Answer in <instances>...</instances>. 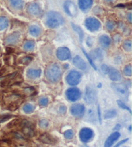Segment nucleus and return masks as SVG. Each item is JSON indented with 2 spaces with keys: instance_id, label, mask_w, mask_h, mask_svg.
Returning <instances> with one entry per match:
<instances>
[{
  "instance_id": "obj_1",
  "label": "nucleus",
  "mask_w": 132,
  "mask_h": 147,
  "mask_svg": "<svg viewBox=\"0 0 132 147\" xmlns=\"http://www.w3.org/2000/svg\"><path fill=\"white\" fill-rule=\"evenodd\" d=\"M63 23H64V18L59 12L51 11L46 14V24L49 28H57Z\"/></svg>"
},
{
  "instance_id": "obj_2",
  "label": "nucleus",
  "mask_w": 132,
  "mask_h": 147,
  "mask_svg": "<svg viewBox=\"0 0 132 147\" xmlns=\"http://www.w3.org/2000/svg\"><path fill=\"white\" fill-rule=\"evenodd\" d=\"M61 69L57 63L52 64L47 67L45 71L46 78L49 81L52 83H56L59 81L61 77Z\"/></svg>"
},
{
  "instance_id": "obj_3",
  "label": "nucleus",
  "mask_w": 132,
  "mask_h": 147,
  "mask_svg": "<svg viewBox=\"0 0 132 147\" xmlns=\"http://www.w3.org/2000/svg\"><path fill=\"white\" fill-rule=\"evenodd\" d=\"M112 88L116 94L124 100H126L129 96V91L127 86L122 83H112Z\"/></svg>"
},
{
  "instance_id": "obj_4",
  "label": "nucleus",
  "mask_w": 132,
  "mask_h": 147,
  "mask_svg": "<svg viewBox=\"0 0 132 147\" xmlns=\"http://www.w3.org/2000/svg\"><path fill=\"white\" fill-rule=\"evenodd\" d=\"M81 74L77 71L75 70H72L68 74L66 78L67 82L68 85L71 86H75L78 85L81 81Z\"/></svg>"
},
{
  "instance_id": "obj_5",
  "label": "nucleus",
  "mask_w": 132,
  "mask_h": 147,
  "mask_svg": "<svg viewBox=\"0 0 132 147\" xmlns=\"http://www.w3.org/2000/svg\"><path fill=\"white\" fill-rule=\"evenodd\" d=\"M84 99L86 103L88 104H93L96 103L97 99L96 90L91 86H87L85 89Z\"/></svg>"
},
{
  "instance_id": "obj_6",
  "label": "nucleus",
  "mask_w": 132,
  "mask_h": 147,
  "mask_svg": "<svg viewBox=\"0 0 132 147\" xmlns=\"http://www.w3.org/2000/svg\"><path fill=\"white\" fill-rule=\"evenodd\" d=\"M85 26L87 29L91 32L98 30L101 27V23L94 18H88L85 20Z\"/></svg>"
},
{
  "instance_id": "obj_7",
  "label": "nucleus",
  "mask_w": 132,
  "mask_h": 147,
  "mask_svg": "<svg viewBox=\"0 0 132 147\" xmlns=\"http://www.w3.org/2000/svg\"><path fill=\"white\" fill-rule=\"evenodd\" d=\"M81 93L79 89L76 87L70 88L66 92V96L68 100L72 102L77 101L81 98Z\"/></svg>"
},
{
  "instance_id": "obj_8",
  "label": "nucleus",
  "mask_w": 132,
  "mask_h": 147,
  "mask_svg": "<svg viewBox=\"0 0 132 147\" xmlns=\"http://www.w3.org/2000/svg\"><path fill=\"white\" fill-rule=\"evenodd\" d=\"M94 137V132L90 128H84L79 132L80 140L84 143H88Z\"/></svg>"
},
{
  "instance_id": "obj_9",
  "label": "nucleus",
  "mask_w": 132,
  "mask_h": 147,
  "mask_svg": "<svg viewBox=\"0 0 132 147\" xmlns=\"http://www.w3.org/2000/svg\"><path fill=\"white\" fill-rule=\"evenodd\" d=\"M64 9L67 14L70 16H75L77 14V8H76L74 3L70 0H67L64 3Z\"/></svg>"
},
{
  "instance_id": "obj_10",
  "label": "nucleus",
  "mask_w": 132,
  "mask_h": 147,
  "mask_svg": "<svg viewBox=\"0 0 132 147\" xmlns=\"http://www.w3.org/2000/svg\"><path fill=\"white\" fill-rule=\"evenodd\" d=\"M56 56L57 58L61 61H65V60L70 59L71 56L70 51L67 47H59L57 51Z\"/></svg>"
},
{
  "instance_id": "obj_11",
  "label": "nucleus",
  "mask_w": 132,
  "mask_h": 147,
  "mask_svg": "<svg viewBox=\"0 0 132 147\" xmlns=\"http://www.w3.org/2000/svg\"><path fill=\"white\" fill-rule=\"evenodd\" d=\"M85 111V107L82 104H75L71 107L70 112L75 117L83 116Z\"/></svg>"
},
{
  "instance_id": "obj_12",
  "label": "nucleus",
  "mask_w": 132,
  "mask_h": 147,
  "mask_svg": "<svg viewBox=\"0 0 132 147\" xmlns=\"http://www.w3.org/2000/svg\"><path fill=\"white\" fill-rule=\"evenodd\" d=\"M27 11L29 14L35 16L41 14V8L37 3H32L29 4L27 7Z\"/></svg>"
},
{
  "instance_id": "obj_13",
  "label": "nucleus",
  "mask_w": 132,
  "mask_h": 147,
  "mask_svg": "<svg viewBox=\"0 0 132 147\" xmlns=\"http://www.w3.org/2000/svg\"><path fill=\"white\" fill-rule=\"evenodd\" d=\"M73 63L75 66L81 70H85L87 69L86 62L79 56H76L73 59Z\"/></svg>"
},
{
  "instance_id": "obj_14",
  "label": "nucleus",
  "mask_w": 132,
  "mask_h": 147,
  "mask_svg": "<svg viewBox=\"0 0 132 147\" xmlns=\"http://www.w3.org/2000/svg\"><path fill=\"white\" fill-rule=\"evenodd\" d=\"M20 38V34L18 32L12 33L5 38V43L8 45H14L17 43Z\"/></svg>"
},
{
  "instance_id": "obj_15",
  "label": "nucleus",
  "mask_w": 132,
  "mask_h": 147,
  "mask_svg": "<svg viewBox=\"0 0 132 147\" xmlns=\"http://www.w3.org/2000/svg\"><path fill=\"white\" fill-rule=\"evenodd\" d=\"M120 133L118 132H115L112 134L105 141L104 147H112L113 144L114 143L115 141L118 140V139L120 138Z\"/></svg>"
},
{
  "instance_id": "obj_16",
  "label": "nucleus",
  "mask_w": 132,
  "mask_h": 147,
  "mask_svg": "<svg viewBox=\"0 0 132 147\" xmlns=\"http://www.w3.org/2000/svg\"><path fill=\"white\" fill-rule=\"evenodd\" d=\"M108 75H109L110 80L113 81H118L121 80V73L119 70L115 69V68L110 67V71L108 72Z\"/></svg>"
},
{
  "instance_id": "obj_17",
  "label": "nucleus",
  "mask_w": 132,
  "mask_h": 147,
  "mask_svg": "<svg viewBox=\"0 0 132 147\" xmlns=\"http://www.w3.org/2000/svg\"><path fill=\"white\" fill-rule=\"evenodd\" d=\"M79 7L83 11H86L92 7L93 0H79Z\"/></svg>"
},
{
  "instance_id": "obj_18",
  "label": "nucleus",
  "mask_w": 132,
  "mask_h": 147,
  "mask_svg": "<svg viewBox=\"0 0 132 147\" xmlns=\"http://www.w3.org/2000/svg\"><path fill=\"white\" fill-rule=\"evenodd\" d=\"M89 56L92 60H101L103 57V54L99 49H96L93 50L90 53Z\"/></svg>"
},
{
  "instance_id": "obj_19",
  "label": "nucleus",
  "mask_w": 132,
  "mask_h": 147,
  "mask_svg": "<svg viewBox=\"0 0 132 147\" xmlns=\"http://www.w3.org/2000/svg\"><path fill=\"white\" fill-rule=\"evenodd\" d=\"M41 70L40 69H28L26 72V76L27 77L32 80H34L39 78L41 76Z\"/></svg>"
},
{
  "instance_id": "obj_20",
  "label": "nucleus",
  "mask_w": 132,
  "mask_h": 147,
  "mask_svg": "<svg viewBox=\"0 0 132 147\" xmlns=\"http://www.w3.org/2000/svg\"><path fill=\"white\" fill-rule=\"evenodd\" d=\"M99 42L102 47H103V48H108L110 45L112 40H111V39L108 36L103 35L99 37Z\"/></svg>"
},
{
  "instance_id": "obj_21",
  "label": "nucleus",
  "mask_w": 132,
  "mask_h": 147,
  "mask_svg": "<svg viewBox=\"0 0 132 147\" xmlns=\"http://www.w3.org/2000/svg\"><path fill=\"white\" fill-rule=\"evenodd\" d=\"M39 140H40L42 142L46 144H54L55 143V140L54 138L52 137L51 135L48 134H44L41 135L39 138Z\"/></svg>"
},
{
  "instance_id": "obj_22",
  "label": "nucleus",
  "mask_w": 132,
  "mask_h": 147,
  "mask_svg": "<svg viewBox=\"0 0 132 147\" xmlns=\"http://www.w3.org/2000/svg\"><path fill=\"white\" fill-rule=\"evenodd\" d=\"M29 32L34 37H38L41 34V29L37 25H30L28 28Z\"/></svg>"
},
{
  "instance_id": "obj_23",
  "label": "nucleus",
  "mask_w": 132,
  "mask_h": 147,
  "mask_svg": "<svg viewBox=\"0 0 132 147\" xmlns=\"http://www.w3.org/2000/svg\"><path fill=\"white\" fill-rule=\"evenodd\" d=\"M10 4L13 9L16 10H21L23 7L24 2L23 0H9Z\"/></svg>"
},
{
  "instance_id": "obj_24",
  "label": "nucleus",
  "mask_w": 132,
  "mask_h": 147,
  "mask_svg": "<svg viewBox=\"0 0 132 147\" xmlns=\"http://www.w3.org/2000/svg\"><path fill=\"white\" fill-rule=\"evenodd\" d=\"M23 132L26 136H28V137H32L34 135V130L28 125H25V127L23 128Z\"/></svg>"
},
{
  "instance_id": "obj_25",
  "label": "nucleus",
  "mask_w": 132,
  "mask_h": 147,
  "mask_svg": "<svg viewBox=\"0 0 132 147\" xmlns=\"http://www.w3.org/2000/svg\"><path fill=\"white\" fill-rule=\"evenodd\" d=\"M9 25V20L5 16H0V31L3 30Z\"/></svg>"
},
{
  "instance_id": "obj_26",
  "label": "nucleus",
  "mask_w": 132,
  "mask_h": 147,
  "mask_svg": "<svg viewBox=\"0 0 132 147\" xmlns=\"http://www.w3.org/2000/svg\"><path fill=\"white\" fill-rule=\"evenodd\" d=\"M72 26L73 29L74 30L75 32H76L77 33V34H78V36L79 37V39H80V41H83V37H84V34H83V30H82V29H81V28L79 27V26H77V25H74L72 23Z\"/></svg>"
},
{
  "instance_id": "obj_27",
  "label": "nucleus",
  "mask_w": 132,
  "mask_h": 147,
  "mask_svg": "<svg viewBox=\"0 0 132 147\" xmlns=\"http://www.w3.org/2000/svg\"><path fill=\"white\" fill-rule=\"evenodd\" d=\"M35 47V42L33 41H27L23 45V49L26 51H30L33 50Z\"/></svg>"
},
{
  "instance_id": "obj_28",
  "label": "nucleus",
  "mask_w": 132,
  "mask_h": 147,
  "mask_svg": "<svg viewBox=\"0 0 132 147\" xmlns=\"http://www.w3.org/2000/svg\"><path fill=\"white\" fill-rule=\"evenodd\" d=\"M34 109H35L34 106L30 103H26L24 105V106L23 107V110L24 111L25 113L28 114L32 113L34 112Z\"/></svg>"
},
{
  "instance_id": "obj_29",
  "label": "nucleus",
  "mask_w": 132,
  "mask_h": 147,
  "mask_svg": "<svg viewBox=\"0 0 132 147\" xmlns=\"http://www.w3.org/2000/svg\"><path fill=\"white\" fill-rule=\"evenodd\" d=\"M116 115H117V112L115 111V110H110L104 113V119H110L115 117Z\"/></svg>"
},
{
  "instance_id": "obj_30",
  "label": "nucleus",
  "mask_w": 132,
  "mask_h": 147,
  "mask_svg": "<svg viewBox=\"0 0 132 147\" xmlns=\"http://www.w3.org/2000/svg\"><path fill=\"white\" fill-rule=\"evenodd\" d=\"M123 47L126 51L130 52L131 51V41L130 40H126L124 41Z\"/></svg>"
},
{
  "instance_id": "obj_31",
  "label": "nucleus",
  "mask_w": 132,
  "mask_h": 147,
  "mask_svg": "<svg viewBox=\"0 0 132 147\" xmlns=\"http://www.w3.org/2000/svg\"><path fill=\"white\" fill-rule=\"evenodd\" d=\"M115 23L112 22V21H108L106 23V29L109 31H112L115 28Z\"/></svg>"
},
{
  "instance_id": "obj_32",
  "label": "nucleus",
  "mask_w": 132,
  "mask_h": 147,
  "mask_svg": "<svg viewBox=\"0 0 132 147\" xmlns=\"http://www.w3.org/2000/svg\"><path fill=\"white\" fill-rule=\"evenodd\" d=\"M39 104L42 107H45L48 104V99L46 97H42L39 99Z\"/></svg>"
},
{
  "instance_id": "obj_33",
  "label": "nucleus",
  "mask_w": 132,
  "mask_h": 147,
  "mask_svg": "<svg viewBox=\"0 0 132 147\" xmlns=\"http://www.w3.org/2000/svg\"><path fill=\"white\" fill-rule=\"evenodd\" d=\"M83 53H84V54L85 55V56L86 57V58H87V59H88V61H89V63H90V64L91 65V66L94 68V69H95V70H97V67H96V65H95V64H94V63L93 62V60H92V59H91V57H90V56L89 55L86 53V52H85V51H84V49H83Z\"/></svg>"
},
{
  "instance_id": "obj_34",
  "label": "nucleus",
  "mask_w": 132,
  "mask_h": 147,
  "mask_svg": "<svg viewBox=\"0 0 132 147\" xmlns=\"http://www.w3.org/2000/svg\"><path fill=\"white\" fill-rule=\"evenodd\" d=\"M39 125L41 128H46L49 126V122L46 119H41L39 123Z\"/></svg>"
},
{
  "instance_id": "obj_35",
  "label": "nucleus",
  "mask_w": 132,
  "mask_h": 147,
  "mask_svg": "<svg viewBox=\"0 0 132 147\" xmlns=\"http://www.w3.org/2000/svg\"><path fill=\"white\" fill-rule=\"evenodd\" d=\"M123 72L125 75L127 76H131V65H126L123 70Z\"/></svg>"
},
{
  "instance_id": "obj_36",
  "label": "nucleus",
  "mask_w": 132,
  "mask_h": 147,
  "mask_svg": "<svg viewBox=\"0 0 132 147\" xmlns=\"http://www.w3.org/2000/svg\"><path fill=\"white\" fill-rule=\"evenodd\" d=\"M64 136L65 138L68 139V140L72 139L73 137V132L72 130H68L65 131V132L64 133Z\"/></svg>"
},
{
  "instance_id": "obj_37",
  "label": "nucleus",
  "mask_w": 132,
  "mask_h": 147,
  "mask_svg": "<svg viewBox=\"0 0 132 147\" xmlns=\"http://www.w3.org/2000/svg\"><path fill=\"white\" fill-rule=\"evenodd\" d=\"M117 104H118V106L120 108L123 109H125V110H128L129 112H131L130 109H129L128 107L127 106H126L125 103H123V102H122L121 100H117Z\"/></svg>"
},
{
  "instance_id": "obj_38",
  "label": "nucleus",
  "mask_w": 132,
  "mask_h": 147,
  "mask_svg": "<svg viewBox=\"0 0 132 147\" xmlns=\"http://www.w3.org/2000/svg\"><path fill=\"white\" fill-rule=\"evenodd\" d=\"M110 67H108L106 65H102L101 66V70L105 74H108V72L110 71Z\"/></svg>"
},
{
  "instance_id": "obj_39",
  "label": "nucleus",
  "mask_w": 132,
  "mask_h": 147,
  "mask_svg": "<svg viewBox=\"0 0 132 147\" xmlns=\"http://www.w3.org/2000/svg\"><path fill=\"white\" fill-rule=\"evenodd\" d=\"M32 60V58L30 57H25L24 58H23L21 60V63L22 64H28V63H30Z\"/></svg>"
},
{
  "instance_id": "obj_40",
  "label": "nucleus",
  "mask_w": 132,
  "mask_h": 147,
  "mask_svg": "<svg viewBox=\"0 0 132 147\" xmlns=\"http://www.w3.org/2000/svg\"><path fill=\"white\" fill-rule=\"evenodd\" d=\"M119 27H120L121 29L124 32H127V31L129 30L128 27H126V26L125 24H124L123 23H121V25H119Z\"/></svg>"
},
{
  "instance_id": "obj_41",
  "label": "nucleus",
  "mask_w": 132,
  "mask_h": 147,
  "mask_svg": "<svg viewBox=\"0 0 132 147\" xmlns=\"http://www.w3.org/2000/svg\"><path fill=\"white\" fill-rule=\"evenodd\" d=\"M66 110H67V108L65 106H61L59 108V112L61 114H65L66 112Z\"/></svg>"
},
{
  "instance_id": "obj_42",
  "label": "nucleus",
  "mask_w": 132,
  "mask_h": 147,
  "mask_svg": "<svg viewBox=\"0 0 132 147\" xmlns=\"http://www.w3.org/2000/svg\"><path fill=\"white\" fill-rule=\"evenodd\" d=\"M128 140V139H125V140H123V141H120V142H119L117 145H116L114 147H119L121 145H123V143H125V142H126V141H127Z\"/></svg>"
},
{
  "instance_id": "obj_43",
  "label": "nucleus",
  "mask_w": 132,
  "mask_h": 147,
  "mask_svg": "<svg viewBox=\"0 0 132 147\" xmlns=\"http://www.w3.org/2000/svg\"><path fill=\"white\" fill-rule=\"evenodd\" d=\"M10 117H7V116H5L4 117V118H0V123L1 122H3V121H6V120H7V119H9V118H10Z\"/></svg>"
},
{
  "instance_id": "obj_44",
  "label": "nucleus",
  "mask_w": 132,
  "mask_h": 147,
  "mask_svg": "<svg viewBox=\"0 0 132 147\" xmlns=\"http://www.w3.org/2000/svg\"><path fill=\"white\" fill-rule=\"evenodd\" d=\"M127 19L128 20V22L131 23V13H130L128 16H127Z\"/></svg>"
},
{
  "instance_id": "obj_45",
  "label": "nucleus",
  "mask_w": 132,
  "mask_h": 147,
  "mask_svg": "<svg viewBox=\"0 0 132 147\" xmlns=\"http://www.w3.org/2000/svg\"><path fill=\"white\" fill-rule=\"evenodd\" d=\"M98 114H99V122L100 123H101V114H100V108L99 107H98Z\"/></svg>"
},
{
  "instance_id": "obj_46",
  "label": "nucleus",
  "mask_w": 132,
  "mask_h": 147,
  "mask_svg": "<svg viewBox=\"0 0 132 147\" xmlns=\"http://www.w3.org/2000/svg\"><path fill=\"white\" fill-rule=\"evenodd\" d=\"M104 1L106 3H112L113 1V0H104Z\"/></svg>"
}]
</instances>
